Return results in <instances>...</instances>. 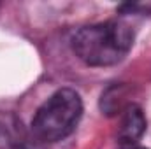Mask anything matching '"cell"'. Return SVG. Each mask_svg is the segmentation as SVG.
Wrapping results in <instances>:
<instances>
[{"instance_id": "obj_4", "label": "cell", "mask_w": 151, "mask_h": 149, "mask_svg": "<svg viewBox=\"0 0 151 149\" xmlns=\"http://www.w3.org/2000/svg\"><path fill=\"white\" fill-rule=\"evenodd\" d=\"M121 149H146V148H139V146H128V148H121Z\"/></svg>"}, {"instance_id": "obj_1", "label": "cell", "mask_w": 151, "mask_h": 149, "mask_svg": "<svg viewBox=\"0 0 151 149\" xmlns=\"http://www.w3.org/2000/svg\"><path fill=\"white\" fill-rule=\"evenodd\" d=\"M132 44L134 34L121 21L84 27L72 39L76 54L90 67H109L121 62Z\"/></svg>"}, {"instance_id": "obj_2", "label": "cell", "mask_w": 151, "mask_h": 149, "mask_svg": "<svg viewBox=\"0 0 151 149\" xmlns=\"http://www.w3.org/2000/svg\"><path fill=\"white\" fill-rule=\"evenodd\" d=\"M81 114V97L69 88L58 90L35 112L32 119V132L42 142H58L74 132Z\"/></svg>"}, {"instance_id": "obj_3", "label": "cell", "mask_w": 151, "mask_h": 149, "mask_svg": "<svg viewBox=\"0 0 151 149\" xmlns=\"http://www.w3.org/2000/svg\"><path fill=\"white\" fill-rule=\"evenodd\" d=\"M146 132V117L144 112L139 105H127L121 111V119H119V126H118V133L116 139L123 148L128 146H135V142L144 135Z\"/></svg>"}]
</instances>
